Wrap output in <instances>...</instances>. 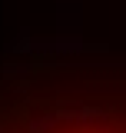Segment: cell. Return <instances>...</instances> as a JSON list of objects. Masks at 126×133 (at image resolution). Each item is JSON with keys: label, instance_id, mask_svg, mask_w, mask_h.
I'll list each match as a JSON object with an SVG mask.
<instances>
[{"label": "cell", "instance_id": "6da1fadb", "mask_svg": "<svg viewBox=\"0 0 126 133\" xmlns=\"http://www.w3.org/2000/svg\"><path fill=\"white\" fill-rule=\"evenodd\" d=\"M0 133H126V100L20 90L0 103Z\"/></svg>", "mask_w": 126, "mask_h": 133}]
</instances>
